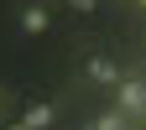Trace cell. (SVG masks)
<instances>
[{
  "mask_svg": "<svg viewBox=\"0 0 146 130\" xmlns=\"http://www.w3.org/2000/svg\"><path fill=\"white\" fill-rule=\"evenodd\" d=\"M89 130H94V125H89Z\"/></svg>",
  "mask_w": 146,
  "mask_h": 130,
  "instance_id": "8",
  "label": "cell"
},
{
  "mask_svg": "<svg viewBox=\"0 0 146 130\" xmlns=\"http://www.w3.org/2000/svg\"><path fill=\"white\" fill-rule=\"evenodd\" d=\"M21 125H26V130H47V125H52V104H26Z\"/></svg>",
  "mask_w": 146,
  "mask_h": 130,
  "instance_id": "1",
  "label": "cell"
},
{
  "mask_svg": "<svg viewBox=\"0 0 146 130\" xmlns=\"http://www.w3.org/2000/svg\"><path fill=\"white\" fill-rule=\"evenodd\" d=\"M11 130H26V125H11Z\"/></svg>",
  "mask_w": 146,
  "mask_h": 130,
  "instance_id": "7",
  "label": "cell"
},
{
  "mask_svg": "<svg viewBox=\"0 0 146 130\" xmlns=\"http://www.w3.org/2000/svg\"><path fill=\"white\" fill-rule=\"evenodd\" d=\"M68 5H73V11H94V0H68Z\"/></svg>",
  "mask_w": 146,
  "mask_h": 130,
  "instance_id": "6",
  "label": "cell"
},
{
  "mask_svg": "<svg viewBox=\"0 0 146 130\" xmlns=\"http://www.w3.org/2000/svg\"><path fill=\"white\" fill-rule=\"evenodd\" d=\"M89 73H94L99 83H115V63H104V57H94V63H89Z\"/></svg>",
  "mask_w": 146,
  "mask_h": 130,
  "instance_id": "4",
  "label": "cell"
},
{
  "mask_svg": "<svg viewBox=\"0 0 146 130\" xmlns=\"http://www.w3.org/2000/svg\"><path fill=\"white\" fill-rule=\"evenodd\" d=\"M120 99H125V109H141V104H146V88H141V83H125Z\"/></svg>",
  "mask_w": 146,
  "mask_h": 130,
  "instance_id": "3",
  "label": "cell"
},
{
  "mask_svg": "<svg viewBox=\"0 0 146 130\" xmlns=\"http://www.w3.org/2000/svg\"><path fill=\"white\" fill-rule=\"evenodd\" d=\"M94 130H120V115H104V120H99Z\"/></svg>",
  "mask_w": 146,
  "mask_h": 130,
  "instance_id": "5",
  "label": "cell"
},
{
  "mask_svg": "<svg viewBox=\"0 0 146 130\" xmlns=\"http://www.w3.org/2000/svg\"><path fill=\"white\" fill-rule=\"evenodd\" d=\"M21 26H26L31 36H36V31H47V11H42V5H31V11H21Z\"/></svg>",
  "mask_w": 146,
  "mask_h": 130,
  "instance_id": "2",
  "label": "cell"
}]
</instances>
